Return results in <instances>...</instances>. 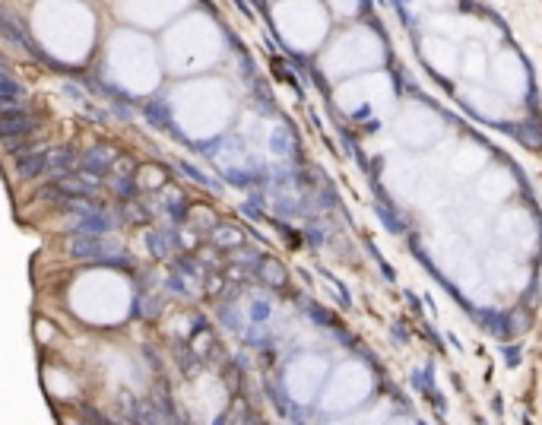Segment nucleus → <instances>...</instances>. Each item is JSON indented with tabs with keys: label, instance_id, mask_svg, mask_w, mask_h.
Masks as SVG:
<instances>
[{
	"label": "nucleus",
	"instance_id": "f257e3e1",
	"mask_svg": "<svg viewBox=\"0 0 542 425\" xmlns=\"http://www.w3.org/2000/svg\"><path fill=\"white\" fill-rule=\"evenodd\" d=\"M38 130V117L32 115H0V136H32Z\"/></svg>",
	"mask_w": 542,
	"mask_h": 425
},
{
	"label": "nucleus",
	"instance_id": "f03ea898",
	"mask_svg": "<svg viewBox=\"0 0 542 425\" xmlns=\"http://www.w3.org/2000/svg\"><path fill=\"white\" fill-rule=\"evenodd\" d=\"M67 251L76 260H102V254H108V248L99 241V235H76L67 245Z\"/></svg>",
	"mask_w": 542,
	"mask_h": 425
},
{
	"label": "nucleus",
	"instance_id": "7ed1b4c3",
	"mask_svg": "<svg viewBox=\"0 0 542 425\" xmlns=\"http://www.w3.org/2000/svg\"><path fill=\"white\" fill-rule=\"evenodd\" d=\"M114 149H108V146H93L86 156H83V168L86 172H93V175H108L111 172V165H114Z\"/></svg>",
	"mask_w": 542,
	"mask_h": 425
},
{
	"label": "nucleus",
	"instance_id": "20e7f679",
	"mask_svg": "<svg viewBox=\"0 0 542 425\" xmlns=\"http://www.w3.org/2000/svg\"><path fill=\"white\" fill-rule=\"evenodd\" d=\"M99 178V175H95ZM93 178V172L89 175H64L61 178V187L64 194H73V197H93L95 191H99V181Z\"/></svg>",
	"mask_w": 542,
	"mask_h": 425
},
{
	"label": "nucleus",
	"instance_id": "39448f33",
	"mask_svg": "<svg viewBox=\"0 0 542 425\" xmlns=\"http://www.w3.org/2000/svg\"><path fill=\"white\" fill-rule=\"evenodd\" d=\"M73 162H76V149H73V146L48 149V162H45V172H48V175H64L67 168H73Z\"/></svg>",
	"mask_w": 542,
	"mask_h": 425
},
{
	"label": "nucleus",
	"instance_id": "423d86ee",
	"mask_svg": "<svg viewBox=\"0 0 542 425\" xmlns=\"http://www.w3.org/2000/svg\"><path fill=\"white\" fill-rule=\"evenodd\" d=\"M45 162H48V153H29V156H19L16 162V178L19 181H32L45 172Z\"/></svg>",
	"mask_w": 542,
	"mask_h": 425
},
{
	"label": "nucleus",
	"instance_id": "0eeeda50",
	"mask_svg": "<svg viewBox=\"0 0 542 425\" xmlns=\"http://www.w3.org/2000/svg\"><path fill=\"white\" fill-rule=\"evenodd\" d=\"M108 226H111V219L105 213H99V210H93L89 216H80V222H76V235H105L108 232Z\"/></svg>",
	"mask_w": 542,
	"mask_h": 425
},
{
	"label": "nucleus",
	"instance_id": "6e6552de",
	"mask_svg": "<svg viewBox=\"0 0 542 425\" xmlns=\"http://www.w3.org/2000/svg\"><path fill=\"white\" fill-rule=\"evenodd\" d=\"M19 95H25V89L19 86L10 74L0 76V105H4V102H10V99H19Z\"/></svg>",
	"mask_w": 542,
	"mask_h": 425
},
{
	"label": "nucleus",
	"instance_id": "1a4fd4ad",
	"mask_svg": "<svg viewBox=\"0 0 542 425\" xmlns=\"http://www.w3.org/2000/svg\"><path fill=\"white\" fill-rule=\"evenodd\" d=\"M64 197H67V194H64L61 181H57V185H48V187H42V191H38V200H48V204H54V206H61V204H64Z\"/></svg>",
	"mask_w": 542,
	"mask_h": 425
},
{
	"label": "nucleus",
	"instance_id": "9d476101",
	"mask_svg": "<svg viewBox=\"0 0 542 425\" xmlns=\"http://www.w3.org/2000/svg\"><path fill=\"white\" fill-rule=\"evenodd\" d=\"M114 191L121 194V197H134V191H136L134 178H114Z\"/></svg>",
	"mask_w": 542,
	"mask_h": 425
},
{
	"label": "nucleus",
	"instance_id": "9b49d317",
	"mask_svg": "<svg viewBox=\"0 0 542 425\" xmlns=\"http://www.w3.org/2000/svg\"><path fill=\"white\" fill-rule=\"evenodd\" d=\"M0 115H29V105H19L16 99H10L0 105Z\"/></svg>",
	"mask_w": 542,
	"mask_h": 425
}]
</instances>
